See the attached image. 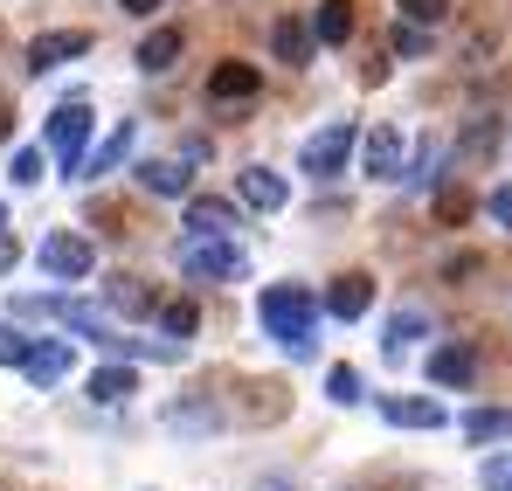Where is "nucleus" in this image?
<instances>
[{
    "instance_id": "f257e3e1",
    "label": "nucleus",
    "mask_w": 512,
    "mask_h": 491,
    "mask_svg": "<svg viewBox=\"0 0 512 491\" xmlns=\"http://www.w3.org/2000/svg\"><path fill=\"white\" fill-rule=\"evenodd\" d=\"M256 319H263V332H270L291 360H305V353L319 346V298H312L305 284H270V291L256 298Z\"/></svg>"
},
{
    "instance_id": "f03ea898",
    "label": "nucleus",
    "mask_w": 512,
    "mask_h": 491,
    "mask_svg": "<svg viewBox=\"0 0 512 491\" xmlns=\"http://www.w3.org/2000/svg\"><path fill=\"white\" fill-rule=\"evenodd\" d=\"M49 153L63 160V173L84 166V153H90V104L84 97H70V104L49 111Z\"/></svg>"
},
{
    "instance_id": "7ed1b4c3",
    "label": "nucleus",
    "mask_w": 512,
    "mask_h": 491,
    "mask_svg": "<svg viewBox=\"0 0 512 491\" xmlns=\"http://www.w3.org/2000/svg\"><path fill=\"white\" fill-rule=\"evenodd\" d=\"M353 146H360V139H353V125H326V132H312V139H305V153H298V173H312V180H340L346 173V160H353Z\"/></svg>"
},
{
    "instance_id": "20e7f679",
    "label": "nucleus",
    "mask_w": 512,
    "mask_h": 491,
    "mask_svg": "<svg viewBox=\"0 0 512 491\" xmlns=\"http://www.w3.org/2000/svg\"><path fill=\"white\" fill-rule=\"evenodd\" d=\"M180 270L187 277H243L250 263H243V249L229 243V236H187L180 243Z\"/></svg>"
},
{
    "instance_id": "39448f33",
    "label": "nucleus",
    "mask_w": 512,
    "mask_h": 491,
    "mask_svg": "<svg viewBox=\"0 0 512 491\" xmlns=\"http://www.w3.org/2000/svg\"><path fill=\"white\" fill-rule=\"evenodd\" d=\"M90 263H97V249H90L77 229H49V236H42V270H49V277L70 284V277H90Z\"/></svg>"
},
{
    "instance_id": "423d86ee",
    "label": "nucleus",
    "mask_w": 512,
    "mask_h": 491,
    "mask_svg": "<svg viewBox=\"0 0 512 491\" xmlns=\"http://www.w3.org/2000/svg\"><path fill=\"white\" fill-rule=\"evenodd\" d=\"M70 56H90V35L84 28H49V35L28 42V77H49V70L70 63Z\"/></svg>"
},
{
    "instance_id": "0eeeda50",
    "label": "nucleus",
    "mask_w": 512,
    "mask_h": 491,
    "mask_svg": "<svg viewBox=\"0 0 512 491\" xmlns=\"http://www.w3.org/2000/svg\"><path fill=\"white\" fill-rule=\"evenodd\" d=\"M360 160H367L374 180H402V166H409V139H402V125H374L367 146H360Z\"/></svg>"
},
{
    "instance_id": "6e6552de",
    "label": "nucleus",
    "mask_w": 512,
    "mask_h": 491,
    "mask_svg": "<svg viewBox=\"0 0 512 491\" xmlns=\"http://www.w3.org/2000/svg\"><path fill=\"white\" fill-rule=\"evenodd\" d=\"M236 194H243L250 208H263V215H277V208L291 201L284 173H270V166H243V173H236Z\"/></svg>"
},
{
    "instance_id": "1a4fd4ad",
    "label": "nucleus",
    "mask_w": 512,
    "mask_h": 491,
    "mask_svg": "<svg viewBox=\"0 0 512 491\" xmlns=\"http://www.w3.org/2000/svg\"><path fill=\"white\" fill-rule=\"evenodd\" d=\"M381 415H388L395 429H443V422H450V409H443V402H429V395H388Z\"/></svg>"
},
{
    "instance_id": "9d476101",
    "label": "nucleus",
    "mask_w": 512,
    "mask_h": 491,
    "mask_svg": "<svg viewBox=\"0 0 512 491\" xmlns=\"http://www.w3.org/2000/svg\"><path fill=\"white\" fill-rule=\"evenodd\" d=\"M367 305H374V277H367V270L333 277V291H326V312H333V319H360Z\"/></svg>"
},
{
    "instance_id": "9b49d317",
    "label": "nucleus",
    "mask_w": 512,
    "mask_h": 491,
    "mask_svg": "<svg viewBox=\"0 0 512 491\" xmlns=\"http://www.w3.org/2000/svg\"><path fill=\"white\" fill-rule=\"evenodd\" d=\"M270 49H277V63L305 70V63H312V49H319V35H312V21H291V14H284V21L270 28Z\"/></svg>"
},
{
    "instance_id": "f8f14e48",
    "label": "nucleus",
    "mask_w": 512,
    "mask_h": 491,
    "mask_svg": "<svg viewBox=\"0 0 512 491\" xmlns=\"http://www.w3.org/2000/svg\"><path fill=\"white\" fill-rule=\"evenodd\" d=\"M21 374H28L35 388H56V381L70 374V339H35V353L21 360Z\"/></svg>"
},
{
    "instance_id": "ddd939ff",
    "label": "nucleus",
    "mask_w": 512,
    "mask_h": 491,
    "mask_svg": "<svg viewBox=\"0 0 512 491\" xmlns=\"http://www.w3.org/2000/svg\"><path fill=\"white\" fill-rule=\"evenodd\" d=\"M256 90H263V77H256L250 63H215V70H208V97H215V104H243Z\"/></svg>"
},
{
    "instance_id": "4468645a",
    "label": "nucleus",
    "mask_w": 512,
    "mask_h": 491,
    "mask_svg": "<svg viewBox=\"0 0 512 491\" xmlns=\"http://www.w3.org/2000/svg\"><path fill=\"white\" fill-rule=\"evenodd\" d=\"M229 229H236V201H215V194L187 201V236H229Z\"/></svg>"
},
{
    "instance_id": "2eb2a0df",
    "label": "nucleus",
    "mask_w": 512,
    "mask_h": 491,
    "mask_svg": "<svg viewBox=\"0 0 512 491\" xmlns=\"http://www.w3.org/2000/svg\"><path fill=\"white\" fill-rule=\"evenodd\" d=\"M429 381H436V388H471V381H478L471 346H443V353H429Z\"/></svg>"
},
{
    "instance_id": "dca6fc26",
    "label": "nucleus",
    "mask_w": 512,
    "mask_h": 491,
    "mask_svg": "<svg viewBox=\"0 0 512 491\" xmlns=\"http://www.w3.org/2000/svg\"><path fill=\"white\" fill-rule=\"evenodd\" d=\"M104 305L125 312V319H139V312H160V291H146L139 277H111V284H104Z\"/></svg>"
},
{
    "instance_id": "f3484780",
    "label": "nucleus",
    "mask_w": 512,
    "mask_h": 491,
    "mask_svg": "<svg viewBox=\"0 0 512 491\" xmlns=\"http://www.w3.org/2000/svg\"><path fill=\"white\" fill-rule=\"evenodd\" d=\"M499 118H478V125H464V139H457V166H485L492 153H499Z\"/></svg>"
},
{
    "instance_id": "a211bd4d",
    "label": "nucleus",
    "mask_w": 512,
    "mask_h": 491,
    "mask_svg": "<svg viewBox=\"0 0 512 491\" xmlns=\"http://www.w3.org/2000/svg\"><path fill=\"white\" fill-rule=\"evenodd\" d=\"M173 63H180V28H153V35L139 42V70H146V77H167Z\"/></svg>"
},
{
    "instance_id": "6ab92c4d",
    "label": "nucleus",
    "mask_w": 512,
    "mask_h": 491,
    "mask_svg": "<svg viewBox=\"0 0 512 491\" xmlns=\"http://www.w3.org/2000/svg\"><path fill=\"white\" fill-rule=\"evenodd\" d=\"M125 395H139V374H132V367H97V374H90V402L118 409Z\"/></svg>"
},
{
    "instance_id": "aec40b11",
    "label": "nucleus",
    "mask_w": 512,
    "mask_h": 491,
    "mask_svg": "<svg viewBox=\"0 0 512 491\" xmlns=\"http://www.w3.org/2000/svg\"><path fill=\"white\" fill-rule=\"evenodd\" d=\"M132 139H139V132H132V118H125V125H118V132H111V139H104L97 153H84V166H77V173H84V180H97V173H111V166H118L125 153H132Z\"/></svg>"
},
{
    "instance_id": "412c9836",
    "label": "nucleus",
    "mask_w": 512,
    "mask_h": 491,
    "mask_svg": "<svg viewBox=\"0 0 512 491\" xmlns=\"http://www.w3.org/2000/svg\"><path fill=\"white\" fill-rule=\"evenodd\" d=\"M312 35H319V42H346V35H353V0H319Z\"/></svg>"
},
{
    "instance_id": "4be33fe9",
    "label": "nucleus",
    "mask_w": 512,
    "mask_h": 491,
    "mask_svg": "<svg viewBox=\"0 0 512 491\" xmlns=\"http://www.w3.org/2000/svg\"><path fill=\"white\" fill-rule=\"evenodd\" d=\"M457 429H464L471 443H499V436H512V409H471Z\"/></svg>"
},
{
    "instance_id": "5701e85b",
    "label": "nucleus",
    "mask_w": 512,
    "mask_h": 491,
    "mask_svg": "<svg viewBox=\"0 0 512 491\" xmlns=\"http://www.w3.org/2000/svg\"><path fill=\"white\" fill-rule=\"evenodd\" d=\"M139 187H146V194H187V173L173 160H146L139 166Z\"/></svg>"
},
{
    "instance_id": "b1692460",
    "label": "nucleus",
    "mask_w": 512,
    "mask_h": 491,
    "mask_svg": "<svg viewBox=\"0 0 512 491\" xmlns=\"http://www.w3.org/2000/svg\"><path fill=\"white\" fill-rule=\"evenodd\" d=\"M423 305H402V312H395V319H388V353H402V346H409V339H423Z\"/></svg>"
},
{
    "instance_id": "393cba45",
    "label": "nucleus",
    "mask_w": 512,
    "mask_h": 491,
    "mask_svg": "<svg viewBox=\"0 0 512 491\" xmlns=\"http://www.w3.org/2000/svg\"><path fill=\"white\" fill-rule=\"evenodd\" d=\"M160 326H167L173 339L187 346V332L201 326V312H194V298H167V305H160Z\"/></svg>"
},
{
    "instance_id": "a878e982",
    "label": "nucleus",
    "mask_w": 512,
    "mask_h": 491,
    "mask_svg": "<svg viewBox=\"0 0 512 491\" xmlns=\"http://www.w3.org/2000/svg\"><path fill=\"white\" fill-rule=\"evenodd\" d=\"M167 422H173V429H187V436H201V429H215L222 415L208 409V402H173V409H167Z\"/></svg>"
},
{
    "instance_id": "bb28decb",
    "label": "nucleus",
    "mask_w": 512,
    "mask_h": 491,
    "mask_svg": "<svg viewBox=\"0 0 512 491\" xmlns=\"http://www.w3.org/2000/svg\"><path fill=\"white\" fill-rule=\"evenodd\" d=\"M243 415H250V422H277V415H284V388H277V381H256Z\"/></svg>"
},
{
    "instance_id": "cd10ccee",
    "label": "nucleus",
    "mask_w": 512,
    "mask_h": 491,
    "mask_svg": "<svg viewBox=\"0 0 512 491\" xmlns=\"http://www.w3.org/2000/svg\"><path fill=\"white\" fill-rule=\"evenodd\" d=\"M464 215H471V194H464V187H457V180H450V187H443V194H436V222H450V229H457V222H464Z\"/></svg>"
},
{
    "instance_id": "c85d7f7f",
    "label": "nucleus",
    "mask_w": 512,
    "mask_h": 491,
    "mask_svg": "<svg viewBox=\"0 0 512 491\" xmlns=\"http://www.w3.org/2000/svg\"><path fill=\"white\" fill-rule=\"evenodd\" d=\"M28 353H35V339H28V332H21V326H0V367H21Z\"/></svg>"
},
{
    "instance_id": "c756f323",
    "label": "nucleus",
    "mask_w": 512,
    "mask_h": 491,
    "mask_svg": "<svg viewBox=\"0 0 512 491\" xmlns=\"http://www.w3.org/2000/svg\"><path fill=\"white\" fill-rule=\"evenodd\" d=\"M443 14H450V0H402V14H395V21H416V28H436Z\"/></svg>"
},
{
    "instance_id": "7c9ffc66",
    "label": "nucleus",
    "mask_w": 512,
    "mask_h": 491,
    "mask_svg": "<svg viewBox=\"0 0 512 491\" xmlns=\"http://www.w3.org/2000/svg\"><path fill=\"white\" fill-rule=\"evenodd\" d=\"M326 395H333L340 409H353V402H360V374H353V367H333V374H326Z\"/></svg>"
},
{
    "instance_id": "2f4dec72",
    "label": "nucleus",
    "mask_w": 512,
    "mask_h": 491,
    "mask_svg": "<svg viewBox=\"0 0 512 491\" xmlns=\"http://www.w3.org/2000/svg\"><path fill=\"white\" fill-rule=\"evenodd\" d=\"M436 166H443V146H423V160L409 166L402 180H409V187H436Z\"/></svg>"
},
{
    "instance_id": "473e14b6",
    "label": "nucleus",
    "mask_w": 512,
    "mask_h": 491,
    "mask_svg": "<svg viewBox=\"0 0 512 491\" xmlns=\"http://www.w3.org/2000/svg\"><path fill=\"white\" fill-rule=\"evenodd\" d=\"M395 56H429V35L416 21H395Z\"/></svg>"
},
{
    "instance_id": "72a5a7b5",
    "label": "nucleus",
    "mask_w": 512,
    "mask_h": 491,
    "mask_svg": "<svg viewBox=\"0 0 512 491\" xmlns=\"http://www.w3.org/2000/svg\"><path fill=\"white\" fill-rule=\"evenodd\" d=\"M478 478H485V491H512V457H506V450H499V457H485V471H478Z\"/></svg>"
},
{
    "instance_id": "f704fd0d",
    "label": "nucleus",
    "mask_w": 512,
    "mask_h": 491,
    "mask_svg": "<svg viewBox=\"0 0 512 491\" xmlns=\"http://www.w3.org/2000/svg\"><path fill=\"white\" fill-rule=\"evenodd\" d=\"M42 180V153L28 146V153H14V187H35Z\"/></svg>"
},
{
    "instance_id": "c9c22d12",
    "label": "nucleus",
    "mask_w": 512,
    "mask_h": 491,
    "mask_svg": "<svg viewBox=\"0 0 512 491\" xmlns=\"http://www.w3.org/2000/svg\"><path fill=\"white\" fill-rule=\"evenodd\" d=\"M14 263H21V243H14V236H7V229H0V277H7V270H14Z\"/></svg>"
},
{
    "instance_id": "e433bc0d",
    "label": "nucleus",
    "mask_w": 512,
    "mask_h": 491,
    "mask_svg": "<svg viewBox=\"0 0 512 491\" xmlns=\"http://www.w3.org/2000/svg\"><path fill=\"white\" fill-rule=\"evenodd\" d=\"M492 215H499V222H512V180L499 187V194H492Z\"/></svg>"
},
{
    "instance_id": "4c0bfd02",
    "label": "nucleus",
    "mask_w": 512,
    "mask_h": 491,
    "mask_svg": "<svg viewBox=\"0 0 512 491\" xmlns=\"http://www.w3.org/2000/svg\"><path fill=\"white\" fill-rule=\"evenodd\" d=\"M7 139H14V104L0 97V146H7Z\"/></svg>"
},
{
    "instance_id": "58836bf2",
    "label": "nucleus",
    "mask_w": 512,
    "mask_h": 491,
    "mask_svg": "<svg viewBox=\"0 0 512 491\" xmlns=\"http://www.w3.org/2000/svg\"><path fill=\"white\" fill-rule=\"evenodd\" d=\"M118 7H125V14H153L160 0H118Z\"/></svg>"
},
{
    "instance_id": "ea45409f",
    "label": "nucleus",
    "mask_w": 512,
    "mask_h": 491,
    "mask_svg": "<svg viewBox=\"0 0 512 491\" xmlns=\"http://www.w3.org/2000/svg\"><path fill=\"white\" fill-rule=\"evenodd\" d=\"M367 491H416V485H367Z\"/></svg>"
},
{
    "instance_id": "a19ab883",
    "label": "nucleus",
    "mask_w": 512,
    "mask_h": 491,
    "mask_svg": "<svg viewBox=\"0 0 512 491\" xmlns=\"http://www.w3.org/2000/svg\"><path fill=\"white\" fill-rule=\"evenodd\" d=\"M256 491H284V485H277V478H270V485H256Z\"/></svg>"
},
{
    "instance_id": "79ce46f5",
    "label": "nucleus",
    "mask_w": 512,
    "mask_h": 491,
    "mask_svg": "<svg viewBox=\"0 0 512 491\" xmlns=\"http://www.w3.org/2000/svg\"><path fill=\"white\" fill-rule=\"evenodd\" d=\"M0 229H7V208H0Z\"/></svg>"
}]
</instances>
